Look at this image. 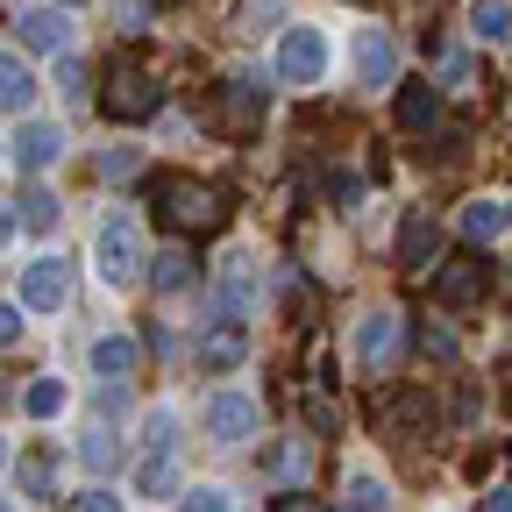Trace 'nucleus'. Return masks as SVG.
<instances>
[{
    "label": "nucleus",
    "mask_w": 512,
    "mask_h": 512,
    "mask_svg": "<svg viewBox=\"0 0 512 512\" xmlns=\"http://www.w3.org/2000/svg\"><path fill=\"white\" fill-rule=\"evenodd\" d=\"M150 200H157V221L171 235H214L228 221L221 192L214 185H192V178H150Z\"/></svg>",
    "instance_id": "f257e3e1"
},
{
    "label": "nucleus",
    "mask_w": 512,
    "mask_h": 512,
    "mask_svg": "<svg viewBox=\"0 0 512 512\" xmlns=\"http://www.w3.org/2000/svg\"><path fill=\"white\" fill-rule=\"evenodd\" d=\"M93 264H100L107 285H136V271H143V228H136V214H107V221H100Z\"/></svg>",
    "instance_id": "f03ea898"
},
{
    "label": "nucleus",
    "mask_w": 512,
    "mask_h": 512,
    "mask_svg": "<svg viewBox=\"0 0 512 512\" xmlns=\"http://www.w3.org/2000/svg\"><path fill=\"white\" fill-rule=\"evenodd\" d=\"M164 107V86L143 72V64H114L107 86H100V114L107 121H150Z\"/></svg>",
    "instance_id": "7ed1b4c3"
},
{
    "label": "nucleus",
    "mask_w": 512,
    "mask_h": 512,
    "mask_svg": "<svg viewBox=\"0 0 512 512\" xmlns=\"http://www.w3.org/2000/svg\"><path fill=\"white\" fill-rule=\"evenodd\" d=\"M271 114V86H264V72H228L221 86H214V121L228 128V136H249L256 121Z\"/></svg>",
    "instance_id": "20e7f679"
},
{
    "label": "nucleus",
    "mask_w": 512,
    "mask_h": 512,
    "mask_svg": "<svg viewBox=\"0 0 512 512\" xmlns=\"http://www.w3.org/2000/svg\"><path fill=\"white\" fill-rule=\"evenodd\" d=\"M256 299H264V264H256V249H228L221 271H214V313L242 320V313H256Z\"/></svg>",
    "instance_id": "39448f33"
},
{
    "label": "nucleus",
    "mask_w": 512,
    "mask_h": 512,
    "mask_svg": "<svg viewBox=\"0 0 512 512\" xmlns=\"http://www.w3.org/2000/svg\"><path fill=\"white\" fill-rule=\"evenodd\" d=\"M328 36H320L313 22H285V36H278V79L285 86H320L328 79Z\"/></svg>",
    "instance_id": "423d86ee"
},
{
    "label": "nucleus",
    "mask_w": 512,
    "mask_h": 512,
    "mask_svg": "<svg viewBox=\"0 0 512 512\" xmlns=\"http://www.w3.org/2000/svg\"><path fill=\"white\" fill-rule=\"evenodd\" d=\"M15 299H22L29 313H57L64 299H72V256H57V249L29 256V264H22V285H15Z\"/></svg>",
    "instance_id": "0eeeda50"
},
{
    "label": "nucleus",
    "mask_w": 512,
    "mask_h": 512,
    "mask_svg": "<svg viewBox=\"0 0 512 512\" xmlns=\"http://www.w3.org/2000/svg\"><path fill=\"white\" fill-rule=\"evenodd\" d=\"M484 292H491V256H484V249L434 264V299H441V306H477Z\"/></svg>",
    "instance_id": "6e6552de"
},
{
    "label": "nucleus",
    "mask_w": 512,
    "mask_h": 512,
    "mask_svg": "<svg viewBox=\"0 0 512 512\" xmlns=\"http://www.w3.org/2000/svg\"><path fill=\"white\" fill-rule=\"evenodd\" d=\"M15 36L29 57H64V43H72V15L57 8V0H36V8L15 15Z\"/></svg>",
    "instance_id": "1a4fd4ad"
},
{
    "label": "nucleus",
    "mask_w": 512,
    "mask_h": 512,
    "mask_svg": "<svg viewBox=\"0 0 512 512\" xmlns=\"http://www.w3.org/2000/svg\"><path fill=\"white\" fill-rule=\"evenodd\" d=\"M349 356H356L363 370H384V363L399 356V313H392V306L363 313V320H356V335H349Z\"/></svg>",
    "instance_id": "9d476101"
},
{
    "label": "nucleus",
    "mask_w": 512,
    "mask_h": 512,
    "mask_svg": "<svg viewBox=\"0 0 512 512\" xmlns=\"http://www.w3.org/2000/svg\"><path fill=\"white\" fill-rule=\"evenodd\" d=\"M200 427H207L221 448H235V441L256 434V399H249V392H214L207 413H200Z\"/></svg>",
    "instance_id": "9b49d317"
},
{
    "label": "nucleus",
    "mask_w": 512,
    "mask_h": 512,
    "mask_svg": "<svg viewBox=\"0 0 512 512\" xmlns=\"http://www.w3.org/2000/svg\"><path fill=\"white\" fill-rule=\"evenodd\" d=\"M399 264H406V271L441 264V221H434L427 207H413V214L399 221Z\"/></svg>",
    "instance_id": "f8f14e48"
},
{
    "label": "nucleus",
    "mask_w": 512,
    "mask_h": 512,
    "mask_svg": "<svg viewBox=\"0 0 512 512\" xmlns=\"http://www.w3.org/2000/svg\"><path fill=\"white\" fill-rule=\"evenodd\" d=\"M8 150H15L22 171H50V164L64 157V128H57V121H22Z\"/></svg>",
    "instance_id": "ddd939ff"
},
{
    "label": "nucleus",
    "mask_w": 512,
    "mask_h": 512,
    "mask_svg": "<svg viewBox=\"0 0 512 512\" xmlns=\"http://www.w3.org/2000/svg\"><path fill=\"white\" fill-rule=\"evenodd\" d=\"M349 64H356V79H363V86H392L399 50H392V36H384V29H363V36L349 43Z\"/></svg>",
    "instance_id": "4468645a"
},
{
    "label": "nucleus",
    "mask_w": 512,
    "mask_h": 512,
    "mask_svg": "<svg viewBox=\"0 0 512 512\" xmlns=\"http://www.w3.org/2000/svg\"><path fill=\"white\" fill-rule=\"evenodd\" d=\"M249 356V335H242V320H214V328L200 335V370H235Z\"/></svg>",
    "instance_id": "2eb2a0df"
},
{
    "label": "nucleus",
    "mask_w": 512,
    "mask_h": 512,
    "mask_svg": "<svg viewBox=\"0 0 512 512\" xmlns=\"http://www.w3.org/2000/svg\"><path fill=\"white\" fill-rule=\"evenodd\" d=\"M456 228H463V242H470V249H491V242L512 228V214H505V200H470V207L456 214Z\"/></svg>",
    "instance_id": "dca6fc26"
},
{
    "label": "nucleus",
    "mask_w": 512,
    "mask_h": 512,
    "mask_svg": "<svg viewBox=\"0 0 512 512\" xmlns=\"http://www.w3.org/2000/svg\"><path fill=\"white\" fill-rule=\"evenodd\" d=\"M399 128H406V136H427V128H441V86H434V79H420V86L399 93Z\"/></svg>",
    "instance_id": "f3484780"
},
{
    "label": "nucleus",
    "mask_w": 512,
    "mask_h": 512,
    "mask_svg": "<svg viewBox=\"0 0 512 512\" xmlns=\"http://www.w3.org/2000/svg\"><path fill=\"white\" fill-rule=\"evenodd\" d=\"M29 107H36V72L15 50H0V114H29Z\"/></svg>",
    "instance_id": "a211bd4d"
},
{
    "label": "nucleus",
    "mask_w": 512,
    "mask_h": 512,
    "mask_svg": "<svg viewBox=\"0 0 512 512\" xmlns=\"http://www.w3.org/2000/svg\"><path fill=\"white\" fill-rule=\"evenodd\" d=\"M136 491L143 498H171L178 491V448H150V456L136 463Z\"/></svg>",
    "instance_id": "6ab92c4d"
},
{
    "label": "nucleus",
    "mask_w": 512,
    "mask_h": 512,
    "mask_svg": "<svg viewBox=\"0 0 512 512\" xmlns=\"http://www.w3.org/2000/svg\"><path fill=\"white\" fill-rule=\"evenodd\" d=\"M470 36L477 43H512V8L505 0H470Z\"/></svg>",
    "instance_id": "aec40b11"
},
{
    "label": "nucleus",
    "mask_w": 512,
    "mask_h": 512,
    "mask_svg": "<svg viewBox=\"0 0 512 512\" xmlns=\"http://www.w3.org/2000/svg\"><path fill=\"white\" fill-rule=\"evenodd\" d=\"M64 406H72V392H64V377H36L29 392H22V413H29V420H57Z\"/></svg>",
    "instance_id": "412c9836"
},
{
    "label": "nucleus",
    "mask_w": 512,
    "mask_h": 512,
    "mask_svg": "<svg viewBox=\"0 0 512 512\" xmlns=\"http://www.w3.org/2000/svg\"><path fill=\"white\" fill-rule=\"evenodd\" d=\"M79 463H86V470H114V463H121L114 427H86V434H79Z\"/></svg>",
    "instance_id": "4be33fe9"
},
{
    "label": "nucleus",
    "mask_w": 512,
    "mask_h": 512,
    "mask_svg": "<svg viewBox=\"0 0 512 512\" xmlns=\"http://www.w3.org/2000/svg\"><path fill=\"white\" fill-rule=\"evenodd\" d=\"M93 370H100V377H128V370H136V342H128V335L93 342Z\"/></svg>",
    "instance_id": "5701e85b"
},
{
    "label": "nucleus",
    "mask_w": 512,
    "mask_h": 512,
    "mask_svg": "<svg viewBox=\"0 0 512 512\" xmlns=\"http://www.w3.org/2000/svg\"><path fill=\"white\" fill-rule=\"evenodd\" d=\"M185 278H192V256H185V249H157V256H150V285H157V292H178Z\"/></svg>",
    "instance_id": "b1692460"
},
{
    "label": "nucleus",
    "mask_w": 512,
    "mask_h": 512,
    "mask_svg": "<svg viewBox=\"0 0 512 512\" xmlns=\"http://www.w3.org/2000/svg\"><path fill=\"white\" fill-rule=\"evenodd\" d=\"M384 505H392V491H384V477L356 470V477H349V512H384Z\"/></svg>",
    "instance_id": "393cba45"
},
{
    "label": "nucleus",
    "mask_w": 512,
    "mask_h": 512,
    "mask_svg": "<svg viewBox=\"0 0 512 512\" xmlns=\"http://www.w3.org/2000/svg\"><path fill=\"white\" fill-rule=\"evenodd\" d=\"M15 214H22V221H29V228L43 235V228H57V214H64V200H57V192H43V185H36V192H29V200H22Z\"/></svg>",
    "instance_id": "a878e982"
},
{
    "label": "nucleus",
    "mask_w": 512,
    "mask_h": 512,
    "mask_svg": "<svg viewBox=\"0 0 512 512\" xmlns=\"http://www.w3.org/2000/svg\"><path fill=\"white\" fill-rule=\"evenodd\" d=\"M178 427H185V420H178L171 406H150V420H143V448H178Z\"/></svg>",
    "instance_id": "bb28decb"
},
{
    "label": "nucleus",
    "mask_w": 512,
    "mask_h": 512,
    "mask_svg": "<svg viewBox=\"0 0 512 512\" xmlns=\"http://www.w3.org/2000/svg\"><path fill=\"white\" fill-rule=\"evenodd\" d=\"M178 512H235V498H228V484H192L178 498Z\"/></svg>",
    "instance_id": "cd10ccee"
},
{
    "label": "nucleus",
    "mask_w": 512,
    "mask_h": 512,
    "mask_svg": "<svg viewBox=\"0 0 512 512\" xmlns=\"http://www.w3.org/2000/svg\"><path fill=\"white\" fill-rule=\"evenodd\" d=\"M306 470H313V441H285V448H278V477L299 484Z\"/></svg>",
    "instance_id": "c85d7f7f"
},
{
    "label": "nucleus",
    "mask_w": 512,
    "mask_h": 512,
    "mask_svg": "<svg viewBox=\"0 0 512 512\" xmlns=\"http://www.w3.org/2000/svg\"><path fill=\"white\" fill-rule=\"evenodd\" d=\"M136 171H143V150H128V143L100 150V178H136Z\"/></svg>",
    "instance_id": "c756f323"
},
{
    "label": "nucleus",
    "mask_w": 512,
    "mask_h": 512,
    "mask_svg": "<svg viewBox=\"0 0 512 512\" xmlns=\"http://www.w3.org/2000/svg\"><path fill=\"white\" fill-rule=\"evenodd\" d=\"M420 356H434V363H456V335H448V328H420Z\"/></svg>",
    "instance_id": "7c9ffc66"
},
{
    "label": "nucleus",
    "mask_w": 512,
    "mask_h": 512,
    "mask_svg": "<svg viewBox=\"0 0 512 512\" xmlns=\"http://www.w3.org/2000/svg\"><path fill=\"white\" fill-rule=\"evenodd\" d=\"M22 342V299H0V349Z\"/></svg>",
    "instance_id": "2f4dec72"
},
{
    "label": "nucleus",
    "mask_w": 512,
    "mask_h": 512,
    "mask_svg": "<svg viewBox=\"0 0 512 512\" xmlns=\"http://www.w3.org/2000/svg\"><path fill=\"white\" fill-rule=\"evenodd\" d=\"M72 512H121V498H114V491H79Z\"/></svg>",
    "instance_id": "473e14b6"
},
{
    "label": "nucleus",
    "mask_w": 512,
    "mask_h": 512,
    "mask_svg": "<svg viewBox=\"0 0 512 512\" xmlns=\"http://www.w3.org/2000/svg\"><path fill=\"white\" fill-rule=\"evenodd\" d=\"M22 484H29L36 498H50V463H43V456H36V463H22Z\"/></svg>",
    "instance_id": "72a5a7b5"
},
{
    "label": "nucleus",
    "mask_w": 512,
    "mask_h": 512,
    "mask_svg": "<svg viewBox=\"0 0 512 512\" xmlns=\"http://www.w3.org/2000/svg\"><path fill=\"white\" fill-rule=\"evenodd\" d=\"M271 512H320V498H313V491H278Z\"/></svg>",
    "instance_id": "f704fd0d"
},
{
    "label": "nucleus",
    "mask_w": 512,
    "mask_h": 512,
    "mask_svg": "<svg viewBox=\"0 0 512 512\" xmlns=\"http://www.w3.org/2000/svg\"><path fill=\"white\" fill-rule=\"evenodd\" d=\"M484 512H512V484H505V491H491V498H484Z\"/></svg>",
    "instance_id": "c9c22d12"
},
{
    "label": "nucleus",
    "mask_w": 512,
    "mask_h": 512,
    "mask_svg": "<svg viewBox=\"0 0 512 512\" xmlns=\"http://www.w3.org/2000/svg\"><path fill=\"white\" fill-rule=\"evenodd\" d=\"M8 235H15V207L0 200V249H8Z\"/></svg>",
    "instance_id": "e433bc0d"
},
{
    "label": "nucleus",
    "mask_w": 512,
    "mask_h": 512,
    "mask_svg": "<svg viewBox=\"0 0 512 512\" xmlns=\"http://www.w3.org/2000/svg\"><path fill=\"white\" fill-rule=\"evenodd\" d=\"M0 463H8V441H0Z\"/></svg>",
    "instance_id": "4c0bfd02"
},
{
    "label": "nucleus",
    "mask_w": 512,
    "mask_h": 512,
    "mask_svg": "<svg viewBox=\"0 0 512 512\" xmlns=\"http://www.w3.org/2000/svg\"><path fill=\"white\" fill-rule=\"evenodd\" d=\"M57 8H79V0H57Z\"/></svg>",
    "instance_id": "58836bf2"
},
{
    "label": "nucleus",
    "mask_w": 512,
    "mask_h": 512,
    "mask_svg": "<svg viewBox=\"0 0 512 512\" xmlns=\"http://www.w3.org/2000/svg\"><path fill=\"white\" fill-rule=\"evenodd\" d=\"M0 512H15V505H8V498H0Z\"/></svg>",
    "instance_id": "ea45409f"
},
{
    "label": "nucleus",
    "mask_w": 512,
    "mask_h": 512,
    "mask_svg": "<svg viewBox=\"0 0 512 512\" xmlns=\"http://www.w3.org/2000/svg\"><path fill=\"white\" fill-rule=\"evenodd\" d=\"M505 214H512V207H505Z\"/></svg>",
    "instance_id": "a19ab883"
}]
</instances>
